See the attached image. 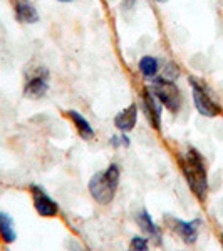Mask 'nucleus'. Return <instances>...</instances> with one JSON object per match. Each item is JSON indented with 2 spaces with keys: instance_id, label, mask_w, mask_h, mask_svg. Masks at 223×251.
<instances>
[{
  "instance_id": "5",
  "label": "nucleus",
  "mask_w": 223,
  "mask_h": 251,
  "mask_svg": "<svg viewBox=\"0 0 223 251\" xmlns=\"http://www.w3.org/2000/svg\"><path fill=\"white\" fill-rule=\"evenodd\" d=\"M49 71L46 67H35L27 74V80L24 84V96L30 99H42L49 91Z\"/></svg>"
},
{
  "instance_id": "7",
  "label": "nucleus",
  "mask_w": 223,
  "mask_h": 251,
  "mask_svg": "<svg viewBox=\"0 0 223 251\" xmlns=\"http://www.w3.org/2000/svg\"><path fill=\"white\" fill-rule=\"evenodd\" d=\"M32 203H34V209L39 216L42 218H56L59 214V204L52 200L49 194L44 191V188H40L37 184H32L29 188Z\"/></svg>"
},
{
  "instance_id": "18",
  "label": "nucleus",
  "mask_w": 223,
  "mask_h": 251,
  "mask_svg": "<svg viewBox=\"0 0 223 251\" xmlns=\"http://www.w3.org/2000/svg\"><path fill=\"white\" fill-rule=\"evenodd\" d=\"M59 2H62V3H69V2H74V0H59Z\"/></svg>"
},
{
  "instance_id": "2",
  "label": "nucleus",
  "mask_w": 223,
  "mask_h": 251,
  "mask_svg": "<svg viewBox=\"0 0 223 251\" xmlns=\"http://www.w3.org/2000/svg\"><path fill=\"white\" fill-rule=\"evenodd\" d=\"M121 179V171L117 164H109L106 169L97 171L94 176L89 179L87 189L91 198L96 201L97 204L108 206L112 203V200L116 198L117 186H119Z\"/></svg>"
},
{
  "instance_id": "13",
  "label": "nucleus",
  "mask_w": 223,
  "mask_h": 251,
  "mask_svg": "<svg viewBox=\"0 0 223 251\" xmlns=\"http://www.w3.org/2000/svg\"><path fill=\"white\" fill-rule=\"evenodd\" d=\"M0 240L5 245H12L17 240V231H15L14 220L5 211L0 209Z\"/></svg>"
},
{
  "instance_id": "1",
  "label": "nucleus",
  "mask_w": 223,
  "mask_h": 251,
  "mask_svg": "<svg viewBox=\"0 0 223 251\" xmlns=\"http://www.w3.org/2000/svg\"><path fill=\"white\" fill-rule=\"evenodd\" d=\"M178 164L190 191L200 203H205L208 196V168L203 154L198 149L188 148L178 156Z\"/></svg>"
},
{
  "instance_id": "4",
  "label": "nucleus",
  "mask_w": 223,
  "mask_h": 251,
  "mask_svg": "<svg viewBox=\"0 0 223 251\" xmlns=\"http://www.w3.org/2000/svg\"><path fill=\"white\" fill-rule=\"evenodd\" d=\"M149 89H151V92L161 102V106L168 109L171 114L180 112L181 104H183V96H181V91H180V87L176 86L175 80L155 77Z\"/></svg>"
},
{
  "instance_id": "16",
  "label": "nucleus",
  "mask_w": 223,
  "mask_h": 251,
  "mask_svg": "<svg viewBox=\"0 0 223 251\" xmlns=\"http://www.w3.org/2000/svg\"><path fill=\"white\" fill-rule=\"evenodd\" d=\"M178 75H180V67H178L175 62H168L165 66V72H163L161 77L168 79V80H176Z\"/></svg>"
},
{
  "instance_id": "8",
  "label": "nucleus",
  "mask_w": 223,
  "mask_h": 251,
  "mask_svg": "<svg viewBox=\"0 0 223 251\" xmlns=\"http://www.w3.org/2000/svg\"><path fill=\"white\" fill-rule=\"evenodd\" d=\"M141 102H143V111L146 114L149 126H151L155 131L161 129V102L156 99V96L151 92L149 87H144L141 92Z\"/></svg>"
},
{
  "instance_id": "10",
  "label": "nucleus",
  "mask_w": 223,
  "mask_h": 251,
  "mask_svg": "<svg viewBox=\"0 0 223 251\" xmlns=\"http://www.w3.org/2000/svg\"><path fill=\"white\" fill-rule=\"evenodd\" d=\"M64 116L71 121L74 129L78 131V134L83 137L84 141H92L96 137V132H94V129H92V126L89 124V121L81 114V112L74 111V109H69V111H64Z\"/></svg>"
},
{
  "instance_id": "11",
  "label": "nucleus",
  "mask_w": 223,
  "mask_h": 251,
  "mask_svg": "<svg viewBox=\"0 0 223 251\" xmlns=\"http://www.w3.org/2000/svg\"><path fill=\"white\" fill-rule=\"evenodd\" d=\"M136 123H138V106L135 102L129 104L126 109H123L121 112H117L116 117H114V126L119 129L121 132H129L136 127Z\"/></svg>"
},
{
  "instance_id": "15",
  "label": "nucleus",
  "mask_w": 223,
  "mask_h": 251,
  "mask_svg": "<svg viewBox=\"0 0 223 251\" xmlns=\"http://www.w3.org/2000/svg\"><path fill=\"white\" fill-rule=\"evenodd\" d=\"M128 251H149V240L144 236H135L129 241Z\"/></svg>"
},
{
  "instance_id": "3",
  "label": "nucleus",
  "mask_w": 223,
  "mask_h": 251,
  "mask_svg": "<svg viewBox=\"0 0 223 251\" xmlns=\"http://www.w3.org/2000/svg\"><path fill=\"white\" fill-rule=\"evenodd\" d=\"M190 86H192V94H193V104L195 109L198 111V114L203 117H217L223 112V107L217 100V97L212 92L208 84L203 79L190 75Z\"/></svg>"
},
{
  "instance_id": "6",
  "label": "nucleus",
  "mask_w": 223,
  "mask_h": 251,
  "mask_svg": "<svg viewBox=\"0 0 223 251\" xmlns=\"http://www.w3.org/2000/svg\"><path fill=\"white\" fill-rule=\"evenodd\" d=\"M165 221L168 225V228L183 243H186V245H195L196 243L198 234H200V228H198L200 226V220L183 221L175 216H166Z\"/></svg>"
},
{
  "instance_id": "12",
  "label": "nucleus",
  "mask_w": 223,
  "mask_h": 251,
  "mask_svg": "<svg viewBox=\"0 0 223 251\" xmlns=\"http://www.w3.org/2000/svg\"><path fill=\"white\" fill-rule=\"evenodd\" d=\"M15 19L22 24H35L39 20V12L29 0H12Z\"/></svg>"
},
{
  "instance_id": "19",
  "label": "nucleus",
  "mask_w": 223,
  "mask_h": 251,
  "mask_svg": "<svg viewBox=\"0 0 223 251\" xmlns=\"http://www.w3.org/2000/svg\"><path fill=\"white\" fill-rule=\"evenodd\" d=\"M155 2H158V3H166L168 0H155Z\"/></svg>"
},
{
  "instance_id": "14",
  "label": "nucleus",
  "mask_w": 223,
  "mask_h": 251,
  "mask_svg": "<svg viewBox=\"0 0 223 251\" xmlns=\"http://www.w3.org/2000/svg\"><path fill=\"white\" fill-rule=\"evenodd\" d=\"M138 69H139V72H141L143 77L155 79L158 71H160V62H158V59L153 57V55H143V57L139 59Z\"/></svg>"
},
{
  "instance_id": "17",
  "label": "nucleus",
  "mask_w": 223,
  "mask_h": 251,
  "mask_svg": "<svg viewBox=\"0 0 223 251\" xmlns=\"http://www.w3.org/2000/svg\"><path fill=\"white\" fill-rule=\"evenodd\" d=\"M112 144L116 146V148H119L121 144H124V146H129V139H128V136H114L112 137Z\"/></svg>"
},
{
  "instance_id": "9",
  "label": "nucleus",
  "mask_w": 223,
  "mask_h": 251,
  "mask_svg": "<svg viewBox=\"0 0 223 251\" xmlns=\"http://www.w3.org/2000/svg\"><path fill=\"white\" fill-rule=\"evenodd\" d=\"M136 225H138V228H139V231L143 233L144 238H148V240L153 241L155 245H161L163 236H161L160 226L153 221L151 214L146 211V209H141V211L136 214Z\"/></svg>"
},
{
  "instance_id": "20",
  "label": "nucleus",
  "mask_w": 223,
  "mask_h": 251,
  "mask_svg": "<svg viewBox=\"0 0 223 251\" xmlns=\"http://www.w3.org/2000/svg\"><path fill=\"white\" fill-rule=\"evenodd\" d=\"M220 240H222V246H223V233H222V236H220Z\"/></svg>"
}]
</instances>
